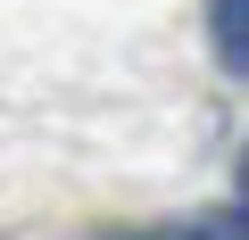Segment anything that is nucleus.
Masks as SVG:
<instances>
[{"mask_svg":"<svg viewBox=\"0 0 249 240\" xmlns=\"http://www.w3.org/2000/svg\"><path fill=\"white\" fill-rule=\"evenodd\" d=\"M142 240H241V207H224L216 224H183V232H142Z\"/></svg>","mask_w":249,"mask_h":240,"instance_id":"obj_2","label":"nucleus"},{"mask_svg":"<svg viewBox=\"0 0 249 240\" xmlns=\"http://www.w3.org/2000/svg\"><path fill=\"white\" fill-rule=\"evenodd\" d=\"M241 9L249 0H208V42H216V66L241 83L249 75V33H241Z\"/></svg>","mask_w":249,"mask_h":240,"instance_id":"obj_1","label":"nucleus"}]
</instances>
